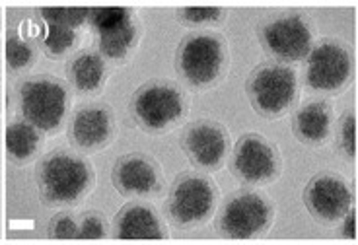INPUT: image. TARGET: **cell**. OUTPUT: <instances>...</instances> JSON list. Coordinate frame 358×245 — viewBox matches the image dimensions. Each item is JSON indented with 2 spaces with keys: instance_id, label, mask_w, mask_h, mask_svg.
Returning <instances> with one entry per match:
<instances>
[{
  "instance_id": "cell-1",
  "label": "cell",
  "mask_w": 358,
  "mask_h": 245,
  "mask_svg": "<svg viewBox=\"0 0 358 245\" xmlns=\"http://www.w3.org/2000/svg\"><path fill=\"white\" fill-rule=\"evenodd\" d=\"M36 179L47 207H74L94 189L96 175L86 158L69 150H53L41 158Z\"/></svg>"
},
{
  "instance_id": "cell-2",
  "label": "cell",
  "mask_w": 358,
  "mask_h": 245,
  "mask_svg": "<svg viewBox=\"0 0 358 245\" xmlns=\"http://www.w3.org/2000/svg\"><path fill=\"white\" fill-rule=\"evenodd\" d=\"M16 101L24 121L43 133H57L69 115L72 94L64 80L41 74L20 82Z\"/></svg>"
},
{
  "instance_id": "cell-3",
  "label": "cell",
  "mask_w": 358,
  "mask_h": 245,
  "mask_svg": "<svg viewBox=\"0 0 358 245\" xmlns=\"http://www.w3.org/2000/svg\"><path fill=\"white\" fill-rule=\"evenodd\" d=\"M228 64V47L220 36L213 31H195L187 36L178 47L176 66L183 80L205 88L222 76Z\"/></svg>"
},
{
  "instance_id": "cell-4",
  "label": "cell",
  "mask_w": 358,
  "mask_h": 245,
  "mask_svg": "<svg viewBox=\"0 0 358 245\" xmlns=\"http://www.w3.org/2000/svg\"><path fill=\"white\" fill-rule=\"evenodd\" d=\"M245 91L257 113L265 117H278L292 107L298 96L294 68L285 63L259 64L250 74Z\"/></svg>"
},
{
  "instance_id": "cell-5",
  "label": "cell",
  "mask_w": 358,
  "mask_h": 245,
  "mask_svg": "<svg viewBox=\"0 0 358 245\" xmlns=\"http://www.w3.org/2000/svg\"><path fill=\"white\" fill-rule=\"evenodd\" d=\"M133 115L144 131H168L176 127L187 113V101L173 84L152 80L141 86L134 94Z\"/></svg>"
},
{
  "instance_id": "cell-6",
  "label": "cell",
  "mask_w": 358,
  "mask_h": 245,
  "mask_svg": "<svg viewBox=\"0 0 358 245\" xmlns=\"http://www.w3.org/2000/svg\"><path fill=\"white\" fill-rule=\"evenodd\" d=\"M216 199L218 191L208 177L201 173H183L171 185L168 214L178 226H197L213 214Z\"/></svg>"
},
{
  "instance_id": "cell-7",
  "label": "cell",
  "mask_w": 358,
  "mask_h": 245,
  "mask_svg": "<svg viewBox=\"0 0 358 245\" xmlns=\"http://www.w3.org/2000/svg\"><path fill=\"white\" fill-rule=\"evenodd\" d=\"M273 222V207L253 191H242L224 202L218 214V232L232 239H250L261 236Z\"/></svg>"
},
{
  "instance_id": "cell-8",
  "label": "cell",
  "mask_w": 358,
  "mask_h": 245,
  "mask_svg": "<svg viewBox=\"0 0 358 245\" xmlns=\"http://www.w3.org/2000/svg\"><path fill=\"white\" fill-rule=\"evenodd\" d=\"M352 74V57L339 41H322L313 47L308 54V66H306V82L312 90L335 91L343 90L350 80Z\"/></svg>"
},
{
  "instance_id": "cell-9",
  "label": "cell",
  "mask_w": 358,
  "mask_h": 245,
  "mask_svg": "<svg viewBox=\"0 0 358 245\" xmlns=\"http://www.w3.org/2000/svg\"><path fill=\"white\" fill-rule=\"evenodd\" d=\"M261 43L278 61L296 63L312 51V29L300 16H280L261 27Z\"/></svg>"
},
{
  "instance_id": "cell-10",
  "label": "cell",
  "mask_w": 358,
  "mask_h": 245,
  "mask_svg": "<svg viewBox=\"0 0 358 245\" xmlns=\"http://www.w3.org/2000/svg\"><path fill=\"white\" fill-rule=\"evenodd\" d=\"M232 170L236 177L245 183L271 181L277 177L280 170L277 148L265 136H242L234 148Z\"/></svg>"
},
{
  "instance_id": "cell-11",
  "label": "cell",
  "mask_w": 358,
  "mask_h": 245,
  "mask_svg": "<svg viewBox=\"0 0 358 245\" xmlns=\"http://www.w3.org/2000/svg\"><path fill=\"white\" fill-rule=\"evenodd\" d=\"M304 202L310 214L322 222H337L352 207V193L349 185L337 175L323 173L315 175L308 183L304 193Z\"/></svg>"
},
{
  "instance_id": "cell-12",
  "label": "cell",
  "mask_w": 358,
  "mask_h": 245,
  "mask_svg": "<svg viewBox=\"0 0 358 245\" xmlns=\"http://www.w3.org/2000/svg\"><path fill=\"white\" fill-rule=\"evenodd\" d=\"M185 154L197 168L218 170L228 154V133L215 121H199L183 136Z\"/></svg>"
},
{
  "instance_id": "cell-13",
  "label": "cell",
  "mask_w": 358,
  "mask_h": 245,
  "mask_svg": "<svg viewBox=\"0 0 358 245\" xmlns=\"http://www.w3.org/2000/svg\"><path fill=\"white\" fill-rule=\"evenodd\" d=\"M111 181L125 197H148L162 189L158 165L143 154H129L117 160L111 172Z\"/></svg>"
},
{
  "instance_id": "cell-14",
  "label": "cell",
  "mask_w": 358,
  "mask_h": 245,
  "mask_svg": "<svg viewBox=\"0 0 358 245\" xmlns=\"http://www.w3.org/2000/svg\"><path fill=\"white\" fill-rule=\"evenodd\" d=\"M115 135L113 113L106 105L80 107L72 115L69 136L72 144L80 150H99L111 142Z\"/></svg>"
},
{
  "instance_id": "cell-15",
  "label": "cell",
  "mask_w": 358,
  "mask_h": 245,
  "mask_svg": "<svg viewBox=\"0 0 358 245\" xmlns=\"http://www.w3.org/2000/svg\"><path fill=\"white\" fill-rule=\"evenodd\" d=\"M113 236L117 239H164L166 232L152 207L129 202L117 212Z\"/></svg>"
},
{
  "instance_id": "cell-16",
  "label": "cell",
  "mask_w": 358,
  "mask_h": 245,
  "mask_svg": "<svg viewBox=\"0 0 358 245\" xmlns=\"http://www.w3.org/2000/svg\"><path fill=\"white\" fill-rule=\"evenodd\" d=\"M71 86L78 94H96L108 78L106 59L98 51H82L66 66Z\"/></svg>"
},
{
  "instance_id": "cell-17",
  "label": "cell",
  "mask_w": 358,
  "mask_h": 245,
  "mask_svg": "<svg viewBox=\"0 0 358 245\" xmlns=\"http://www.w3.org/2000/svg\"><path fill=\"white\" fill-rule=\"evenodd\" d=\"M333 125L331 107L325 101H310L298 109L292 121V128L298 140L306 144H322L329 136Z\"/></svg>"
},
{
  "instance_id": "cell-18",
  "label": "cell",
  "mask_w": 358,
  "mask_h": 245,
  "mask_svg": "<svg viewBox=\"0 0 358 245\" xmlns=\"http://www.w3.org/2000/svg\"><path fill=\"white\" fill-rule=\"evenodd\" d=\"M43 144V131L34 127L31 123H27L24 119L10 123L6 131V152L14 163L24 165V163L34 162L37 156L41 154Z\"/></svg>"
},
{
  "instance_id": "cell-19",
  "label": "cell",
  "mask_w": 358,
  "mask_h": 245,
  "mask_svg": "<svg viewBox=\"0 0 358 245\" xmlns=\"http://www.w3.org/2000/svg\"><path fill=\"white\" fill-rule=\"evenodd\" d=\"M141 37V27L134 16L123 22L115 29H109L103 34H98V47L99 53L103 59L111 61H123L133 51Z\"/></svg>"
},
{
  "instance_id": "cell-20",
  "label": "cell",
  "mask_w": 358,
  "mask_h": 245,
  "mask_svg": "<svg viewBox=\"0 0 358 245\" xmlns=\"http://www.w3.org/2000/svg\"><path fill=\"white\" fill-rule=\"evenodd\" d=\"M78 41V31L72 27L57 26V24H47V36H45L41 49L47 57L57 59L71 51Z\"/></svg>"
},
{
  "instance_id": "cell-21",
  "label": "cell",
  "mask_w": 358,
  "mask_h": 245,
  "mask_svg": "<svg viewBox=\"0 0 358 245\" xmlns=\"http://www.w3.org/2000/svg\"><path fill=\"white\" fill-rule=\"evenodd\" d=\"M6 59L12 73H26L27 68L36 64L37 51L24 37L10 36L6 39Z\"/></svg>"
},
{
  "instance_id": "cell-22",
  "label": "cell",
  "mask_w": 358,
  "mask_h": 245,
  "mask_svg": "<svg viewBox=\"0 0 358 245\" xmlns=\"http://www.w3.org/2000/svg\"><path fill=\"white\" fill-rule=\"evenodd\" d=\"M134 16L133 10L125 6H106V8H90L88 20L96 34H103L109 29H115L123 22Z\"/></svg>"
},
{
  "instance_id": "cell-23",
  "label": "cell",
  "mask_w": 358,
  "mask_h": 245,
  "mask_svg": "<svg viewBox=\"0 0 358 245\" xmlns=\"http://www.w3.org/2000/svg\"><path fill=\"white\" fill-rule=\"evenodd\" d=\"M88 12L90 8H41V18L47 24L78 29L88 20Z\"/></svg>"
},
{
  "instance_id": "cell-24",
  "label": "cell",
  "mask_w": 358,
  "mask_h": 245,
  "mask_svg": "<svg viewBox=\"0 0 358 245\" xmlns=\"http://www.w3.org/2000/svg\"><path fill=\"white\" fill-rule=\"evenodd\" d=\"M179 18L183 20L185 24L191 26H203V24H215L224 18L222 8L218 6H187V8H181L178 12Z\"/></svg>"
},
{
  "instance_id": "cell-25",
  "label": "cell",
  "mask_w": 358,
  "mask_h": 245,
  "mask_svg": "<svg viewBox=\"0 0 358 245\" xmlns=\"http://www.w3.org/2000/svg\"><path fill=\"white\" fill-rule=\"evenodd\" d=\"M108 236V224L101 214L88 212L84 214L78 224V237L80 239H103Z\"/></svg>"
},
{
  "instance_id": "cell-26",
  "label": "cell",
  "mask_w": 358,
  "mask_h": 245,
  "mask_svg": "<svg viewBox=\"0 0 358 245\" xmlns=\"http://www.w3.org/2000/svg\"><path fill=\"white\" fill-rule=\"evenodd\" d=\"M339 148L347 158H352L357 152V123H355V115L347 113L339 127Z\"/></svg>"
},
{
  "instance_id": "cell-27",
  "label": "cell",
  "mask_w": 358,
  "mask_h": 245,
  "mask_svg": "<svg viewBox=\"0 0 358 245\" xmlns=\"http://www.w3.org/2000/svg\"><path fill=\"white\" fill-rule=\"evenodd\" d=\"M49 237L51 239H76L78 237V222L71 214H59L49 224Z\"/></svg>"
},
{
  "instance_id": "cell-28",
  "label": "cell",
  "mask_w": 358,
  "mask_h": 245,
  "mask_svg": "<svg viewBox=\"0 0 358 245\" xmlns=\"http://www.w3.org/2000/svg\"><path fill=\"white\" fill-rule=\"evenodd\" d=\"M345 226H343V236L345 237H355L357 236V214L355 210L350 209L347 214H345Z\"/></svg>"
},
{
  "instance_id": "cell-29",
  "label": "cell",
  "mask_w": 358,
  "mask_h": 245,
  "mask_svg": "<svg viewBox=\"0 0 358 245\" xmlns=\"http://www.w3.org/2000/svg\"><path fill=\"white\" fill-rule=\"evenodd\" d=\"M0 80H2V74H0Z\"/></svg>"
}]
</instances>
